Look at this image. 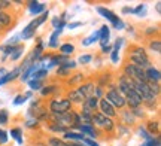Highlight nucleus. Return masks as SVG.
<instances>
[{
    "label": "nucleus",
    "mask_w": 161,
    "mask_h": 146,
    "mask_svg": "<svg viewBox=\"0 0 161 146\" xmlns=\"http://www.w3.org/2000/svg\"><path fill=\"white\" fill-rule=\"evenodd\" d=\"M98 42H100V46H106V45H109V39H110V29L109 25H106L103 24L100 30H98Z\"/></svg>",
    "instance_id": "dca6fc26"
},
{
    "label": "nucleus",
    "mask_w": 161,
    "mask_h": 146,
    "mask_svg": "<svg viewBox=\"0 0 161 146\" xmlns=\"http://www.w3.org/2000/svg\"><path fill=\"white\" fill-rule=\"evenodd\" d=\"M21 48H24V45L19 43V42H18V43H12V45H6L5 43V45H0V51L3 52L5 57H11L12 54L17 52L18 49H21Z\"/></svg>",
    "instance_id": "aec40b11"
},
{
    "label": "nucleus",
    "mask_w": 161,
    "mask_h": 146,
    "mask_svg": "<svg viewBox=\"0 0 161 146\" xmlns=\"http://www.w3.org/2000/svg\"><path fill=\"white\" fill-rule=\"evenodd\" d=\"M94 87H96L94 81H85L82 85H79V87L75 88V89L84 97V99H88V97H91L92 93H94Z\"/></svg>",
    "instance_id": "f8f14e48"
},
{
    "label": "nucleus",
    "mask_w": 161,
    "mask_h": 146,
    "mask_svg": "<svg viewBox=\"0 0 161 146\" xmlns=\"http://www.w3.org/2000/svg\"><path fill=\"white\" fill-rule=\"evenodd\" d=\"M140 146H161V139H160V137H154L152 140L143 142Z\"/></svg>",
    "instance_id": "e433bc0d"
},
{
    "label": "nucleus",
    "mask_w": 161,
    "mask_h": 146,
    "mask_svg": "<svg viewBox=\"0 0 161 146\" xmlns=\"http://www.w3.org/2000/svg\"><path fill=\"white\" fill-rule=\"evenodd\" d=\"M6 75V69L5 67H0V78H2V76H5Z\"/></svg>",
    "instance_id": "4d7b16f0"
},
{
    "label": "nucleus",
    "mask_w": 161,
    "mask_h": 146,
    "mask_svg": "<svg viewBox=\"0 0 161 146\" xmlns=\"http://www.w3.org/2000/svg\"><path fill=\"white\" fill-rule=\"evenodd\" d=\"M121 73L124 76H127L128 79L136 82H142V84H146V76H145V69L142 67H137V66H133L127 61H122V66H121Z\"/></svg>",
    "instance_id": "20e7f679"
},
{
    "label": "nucleus",
    "mask_w": 161,
    "mask_h": 146,
    "mask_svg": "<svg viewBox=\"0 0 161 146\" xmlns=\"http://www.w3.org/2000/svg\"><path fill=\"white\" fill-rule=\"evenodd\" d=\"M23 54H24V48H21V49H18L17 52H14L11 55V61H18V60L23 57Z\"/></svg>",
    "instance_id": "37998d69"
},
{
    "label": "nucleus",
    "mask_w": 161,
    "mask_h": 146,
    "mask_svg": "<svg viewBox=\"0 0 161 146\" xmlns=\"http://www.w3.org/2000/svg\"><path fill=\"white\" fill-rule=\"evenodd\" d=\"M24 95L27 97V100L31 99V97H33V91H25V93H24Z\"/></svg>",
    "instance_id": "6e6d98bb"
},
{
    "label": "nucleus",
    "mask_w": 161,
    "mask_h": 146,
    "mask_svg": "<svg viewBox=\"0 0 161 146\" xmlns=\"http://www.w3.org/2000/svg\"><path fill=\"white\" fill-rule=\"evenodd\" d=\"M125 55H139V57H149L148 52H146V49L143 46H140V45H136V43H133L130 46H127L125 49Z\"/></svg>",
    "instance_id": "f3484780"
},
{
    "label": "nucleus",
    "mask_w": 161,
    "mask_h": 146,
    "mask_svg": "<svg viewBox=\"0 0 161 146\" xmlns=\"http://www.w3.org/2000/svg\"><path fill=\"white\" fill-rule=\"evenodd\" d=\"M63 89H61V87L58 85V84H54V82H51V84H45V87L40 89V99H55V97H58L60 95V93H61Z\"/></svg>",
    "instance_id": "6e6552de"
},
{
    "label": "nucleus",
    "mask_w": 161,
    "mask_h": 146,
    "mask_svg": "<svg viewBox=\"0 0 161 146\" xmlns=\"http://www.w3.org/2000/svg\"><path fill=\"white\" fill-rule=\"evenodd\" d=\"M92 95H94L96 99H98V100L103 99V97H104V89L96 85V87H94V93H92Z\"/></svg>",
    "instance_id": "ea45409f"
},
{
    "label": "nucleus",
    "mask_w": 161,
    "mask_h": 146,
    "mask_svg": "<svg viewBox=\"0 0 161 146\" xmlns=\"http://www.w3.org/2000/svg\"><path fill=\"white\" fill-rule=\"evenodd\" d=\"M145 112H146V111H145L143 107H137V109L131 111V113L136 116V119H137V118H145Z\"/></svg>",
    "instance_id": "79ce46f5"
},
{
    "label": "nucleus",
    "mask_w": 161,
    "mask_h": 146,
    "mask_svg": "<svg viewBox=\"0 0 161 146\" xmlns=\"http://www.w3.org/2000/svg\"><path fill=\"white\" fill-rule=\"evenodd\" d=\"M82 143H84L85 146H100L97 140H92V139H88V137H84Z\"/></svg>",
    "instance_id": "a18cd8bd"
},
{
    "label": "nucleus",
    "mask_w": 161,
    "mask_h": 146,
    "mask_svg": "<svg viewBox=\"0 0 161 146\" xmlns=\"http://www.w3.org/2000/svg\"><path fill=\"white\" fill-rule=\"evenodd\" d=\"M145 130L148 131V134L152 136V137H160V121L158 119H149L146 121V125H145Z\"/></svg>",
    "instance_id": "4468645a"
},
{
    "label": "nucleus",
    "mask_w": 161,
    "mask_h": 146,
    "mask_svg": "<svg viewBox=\"0 0 161 146\" xmlns=\"http://www.w3.org/2000/svg\"><path fill=\"white\" fill-rule=\"evenodd\" d=\"M11 137L14 140H17L18 145H23L24 139H23V128L21 127H12L11 128Z\"/></svg>",
    "instance_id": "393cba45"
},
{
    "label": "nucleus",
    "mask_w": 161,
    "mask_h": 146,
    "mask_svg": "<svg viewBox=\"0 0 161 146\" xmlns=\"http://www.w3.org/2000/svg\"><path fill=\"white\" fill-rule=\"evenodd\" d=\"M51 24H52V27H55V29H57L58 24H60V18H58V17H52Z\"/></svg>",
    "instance_id": "3c124183"
},
{
    "label": "nucleus",
    "mask_w": 161,
    "mask_h": 146,
    "mask_svg": "<svg viewBox=\"0 0 161 146\" xmlns=\"http://www.w3.org/2000/svg\"><path fill=\"white\" fill-rule=\"evenodd\" d=\"M155 11H157V14H161V3L160 2L155 3Z\"/></svg>",
    "instance_id": "5fc2aeb1"
},
{
    "label": "nucleus",
    "mask_w": 161,
    "mask_h": 146,
    "mask_svg": "<svg viewBox=\"0 0 161 146\" xmlns=\"http://www.w3.org/2000/svg\"><path fill=\"white\" fill-rule=\"evenodd\" d=\"M98 30L97 31H94L91 36H88L85 39H82V46H90V45H94L96 42H98Z\"/></svg>",
    "instance_id": "c85d7f7f"
},
{
    "label": "nucleus",
    "mask_w": 161,
    "mask_h": 146,
    "mask_svg": "<svg viewBox=\"0 0 161 146\" xmlns=\"http://www.w3.org/2000/svg\"><path fill=\"white\" fill-rule=\"evenodd\" d=\"M48 17H49V11H45L43 14H40V15H37V17L33 19V21H30L25 27L23 29V31H21V35L18 36V39H23V41H29V39H33L36 36V31H37V29H39L42 24L45 23L46 19H48Z\"/></svg>",
    "instance_id": "f03ea898"
},
{
    "label": "nucleus",
    "mask_w": 161,
    "mask_h": 146,
    "mask_svg": "<svg viewBox=\"0 0 161 146\" xmlns=\"http://www.w3.org/2000/svg\"><path fill=\"white\" fill-rule=\"evenodd\" d=\"M121 116H119V121L121 124H124V125H127L128 128L130 127H134L136 124H137V119H136V116L131 113V111H128V109H124V111H121Z\"/></svg>",
    "instance_id": "ddd939ff"
},
{
    "label": "nucleus",
    "mask_w": 161,
    "mask_h": 146,
    "mask_svg": "<svg viewBox=\"0 0 161 146\" xmlns=\"http://www.w3.org/2000/svg\"><path fill=\"white\" fill-rule=\"evenodd\" d=\"M145 76H146V81L148 82H155V84H160V81H161V72H160V69L155 67L154 64L145 69Z\"/></svg>",
    "instance_id": "9b49d317"
},
{
    "label": "nucleus",
    "mask_w": 161,
    "mask_h": 146,
    "mask_svg": "<svg viewBox=\"0 0 161 146\" xmlns=\"http://www.w3.org/2000/svg\"><path fill=\"white\" fill-rule=\"evenodd\" d=\"M92 54H84V55H80L79 58H78V63H79L80 66H85V64H88V63H91L92 61Z\"/></svg>",
    "instance_id": "72a5a7b5"
},
{
    "label": "nucleus",
    "mask_w": 161,
    "mask_h": 146,
    "mask_svg": "<svg viewBox=\"0 0 161 146\" xmlns=\"http://www.w3.org/2000/svg\"><path fill=\"white\" fill-rule=\"evenodd\" d=\"M148 48H149L152 52H155V54L160 55V52H161V41H160V37L151 39V41L148 42Z\"/></svg>",
    "instance_id": "a878e982"
},
{
    "label": "nucleus",
    "mask_w": 161,
    "mask_h": 146,
    "mask_svg": "<svg viewBox=\"0 0 161 146\" xmlns=\"http://www.w3.org/2000/svg\"><path fill=\"white\" fill-rule=\"evenodd\" d=\"M21 76V70H19V67H15V69H12V72H8L5 76H2L0 78V87L2 85H5L8 82H14L15 79H18Z\"/></svg>",
    "instance_id": "6ab92c4d"
},
{
    "label": "nucleus",
    "mask_w": 161,
    "mask_h": 146,
    "mask_svg": "<svg viewBox=\"0 0 161 146\" xmlns=\"http://www.w3.org/2000/svg\"><path fill=\"white\" fill-rule=\"evenodd\" d=\"M104 99L115 107L116 112H121V111H124V109H127L125 99H124L122 94H119V91L116 89V87L115 88H108V91L104 93Z\"/></svg>",
    "instance_id": "423d86ee"
},
{
    "label": "nucleus",
    "mask_w": 161,
    "mask_h": 146,
    "mask_svg": "<svg viewBox=\"0 0 161 146\" xmlns=\"http://www.w3.org/2000/svg\"><path fill=\"white\" fill-rule=\"evenodd\" d=\"M46 109H48V112H49L51 115H60V113H66V112L72 111V109H73V105H72L66 97H61V99L55 97V99L48 100Z\"/></svg>",
    "instance_id": "39448f33"
},
{
    "label": "nucleus",
    "mask_w": 161,
    "mask_h": 146,
    "mask_svg": "<svg viewBox=\"0 0 161 146\" xmlns=\"http://www.w3.org/2000/svg\"><path fill=\"white\" fill-rule=\"evenodd\" d=\"M76 51V48L73 43H69V42H66V43H61L60 46H58V52L63 54V55H67V57H70L72 54Z\"/></svg>",
    "instance_id": "5701e85b"
},
{
    "label": "nucleus",
    "mask_w": 161,
    "mask_h": 146,
    "mask_svg": "<svg viewBox=\"0 0 161 146\" xmlns=\"http://www.w3.org/2000/svg\"><path fill=\"white\" fill-rule=\"evenodd\" d=\"M112 81H114V78H112V75L110 73H102V75H98L97 78H96V81H94V84L97 85V87L100 88H106V87H109L110 84H112Z\"/></svg>",
    "instance_id": "a211bd4d"
},
{
    "label": "nucleus",
    "mask_w": 161,
    "mask_h": 146,
    "mask_svg": "<svg viewBox=\"0 0 161 146\" xmlns=\"http://www.w3.org/2000/svg\"><path fill=\"white\" fill-rule=\"evenodd\" d=\"M137 131H139V134H140V137H142L145 142H146V140H152V139H154L152 136L148 134V131H146V130H145V127H142V125H139Z\"/></svg>",
    "instance_id": "f704fd0d"
},
{
    "label": "nucleus",
    "mask_w": 161,
    "mask_h": 146,
    "mask_svg": "<svg viewBox=\"0 0 161 146\" xmlns=\"http://www.w3.org/2000/svg\"><path fill=\"white\" fill-rule=\"evenodd\" d=\"M9 119H11V116H9V111L8 109H0V125H8L9 124Z\"/></svg>",
    "instance_id": "473e14b6"
},
{
    "label": "nucleus",
    "mask_w": 161,
    "mask_h": 146,
    "mask_svg": "<svg viewBox=\"0 0 161 146\" xmlns=\"http://www.w3.org/2000/svg\"><path fill=\"white\" fill-rule=\"evenodd\" d=\"M9 140V134H8V131L3 128H0V146L2 145H6Z\"/></svg>",
    "instance_id": "58836bf2"
},
{
    "label": "nucleus",
    "mask_w": 161,
    "mask_h": 146,
    "mask_svg": "<svg viewBox=\"0 0 161 146\" xmlns=\"http://www.w3.org/2000/svg\"><path fill=\"white\" fill-rule=\"evenodd\" d=\"M17 9H6V11L0 12V36L6 35L8 31H11L15 25L18 24V18L19 14H15Z\"/></svg>",
    "instance_id": "7ed1b4c3"
},
{
    "label": "nucleus",
    "mask_w": 161,
    "mask_h": 146,
    "mask_svg": "<svg viewBox=\"0 0 161 146\" xmlns=\"http://www.w3.org/2000/svg\"><path fill=\"white\" fill-rule=\"evenodd\" d=\"M9 8H12L11 0H0V12L6 11V9H9Z\"/></svg>",
    "instance_id": "a19ab883"
},
{
    "label": "nucleus",
    "mask_w": 161,
    "mask_h": 146,
    "mask_svg": "<svg viewBox=\"0 0 161 146\" xmlns=\"http://www.w3.org/2000/svg\"><path fill=\"white\" fill-rule=\"evenodd\" d=\"M146 37H149V41L151 39H155V37H160V29L158 27H154V25H151V27H148V29L145 30V33H143Z\"/></svg>",
    "instance_id": "7c9ffc66"
},
{
    "label": "nucleus",
    "mask_w": 161,
    "mask_h": 146,
    "mask_svg": "<svg viewBox=\"0 0 161 146\" xmlns=\"http://www.w3.org/2000/svg\"><path fill=\"white\" fill-rule=\"evenodd\" d=\"M46 130H49L51 133H57V134H64L66 131H69L67 128L61 127L60 124L54 122V121H49V122H46Z\"/></svg>",
    "instance_id": "b1692460"
},
{
    "label": "nucleus",
    "mask_w": 161,
    "mask_h": 146,
    "mask_svg": "<svg viewBox=\"0 0 161 146\" xmlns=\"http://www.w3.org/2000/svg\"><path fill=\"white\" fill-rule=\"evenodd\" d=\"M85 136L80 134L79 131H66L63 134V140H70V142H79V140H84Z\"/></svg>",
    "instance_id": "4be33fe9"
},
{
    "label": "nucleus",
    "mask_w": 161,
    "mask_h": 146,
    "mask_svg": "<svg viewBox=\"0 0 161 146\" xmlns=\"http://www.w3.org/2000/svg\"><path fill=\"white\" fill-rule=\"evenodd\" d=\"M122 14H133V8H130V6H124V8H122Z\"/></svg>",
    "instance_id": "864d4df0"
},
{
    "label": "nucleus",
    "mask_w": 161,
    "mask_h": 146,
    "mask_svg": "<svg viewBox=\"0 0 161 146\" xmlns=\"http://www.w3.org/2000/svg\"><path fill=\"white\" fill-rule=\"evenodd\" d=\"M27 84H29L30 89H35V91H40L45 87V81H39V79H29Z\"/></svg>",
    "instance_id": "c756f323"
},
{
    "label": "nucleus",
    "mask_w": 161,
    "mask_h": 146,
    "mask_svg": "<svg viewBox=\"0 0 161 146\" xmlns=\"http://www.w3.org/2000/svg\"><path fill=\"white\" fill-rule=\"evenodd\" d=\"M118 60H119L118 51H114V49H112V52H110V61H112L114 64H116V63H118Z\"/></svg>",
    "instance_id": "49530a36"
},
{
    "label": "nucleus",
    "mask_w": 161,
    "mask_h": 146,
    "mask_svg": "<svg viewBox=\"0 0 161 146\" xmlns=\"http://www.w3.org/2000/svg\"><path fill=\"white\" fill-rule=\"evenodd\" d=\"M25 6L29 8V11L31 15H40L45 11H48V6L46 3H42V2H37V0H30V2H25Z\"/></svg>",
    "instance_id": "9d476101"
},
{
    "label": "nucleus",
    "mask_w": 161,
    "mask_h": 146,
    "mask_svg": "<svg viewBox=\"0 0 161 146\" xmlns=\"http://www.w3.org/2000/svg\"><path fill=\"white\" fill-rule=\"evenodd\" d=\"M98 112H100L103 116L109 118V119H114V121L118 118V112L115 111V107L110 105V103L104 99V97L98 100Z\"/></svg>",
    "instance_id": "1a4fd4ad"
},
{
    "label": "nucleus",
    "mask_w": 161,
    "mask_h": 146,
    "mask_svg": "<svg viewBox=\"0 0 161 146\" xmlns=\"http://www.w3.org/2000/svg\"><path fill=\"white\" fill-rule=\"evenodd\" d=\"M114 29H115V30H124V29H125V23H124L122 19H119L116 24H114Z\"/></svg>",
    "instance_id": "09e8293b"
},
{
    "label": "nucleus",
    "mask_w": 161,
    "mask_h": 146,
    "mask_svg": "<svg viewBox=\"0 0 161 146\" xmlns=\"http://www.w3.org/2000/svg\"><path fill=\"white\" fill-rule=\"evenodd\" d=\"M24 127L29 130H37L40 127V122L37 119H33V118H27L25 122H24Z\"/></svg>",
    "instance_id": "2f4dec72"
},
{
    "label": "nucleus",
    "mask_w": 161,
    "mask_h": 146,
    "mask_svg": "<svg viewBox=\"0 0 161 146\" xmlns=\"http://www.w3.org/2000/svg\"><path fill=\"white\" fill-rule=\"evenodd\" d=\"M122 43H124V39H122V37H116V41H115V43H114L112 49L119 52V49H121V46H122Z\"/></svg>",
    "instance_id": "c03bdc74"
},
{
    "label": "nucleus",
    "mask_w": 161,
    "mask_h": 146,
    "mask_svg": "<svg viewBox=\"0 0 161 146\" xmlns=\"http://www.w3.org/2000/svg\"><path fill=\"white\" fill-rule=\"evenodd\" d=\"M67 146H85L82 142H67Z\"/></svg>",
    "instance_id": "603ef678"
},
{
    "label": "nucleus",
    "mask_w": 161,
    "mask_h": 146,
    "mask_svg": "<svg viewBox=\"0 0 161 146\" xmlns=\"http://www.w3.org/2000/svg\"><path fill=\"white\" fill-rule=\"evenodd\" d=\"M130 133V128L124 125V124H119L118 127H116V136H124V134H128Z\"/></svg>",
    "instance_id": "c9c22d12"
},
{
    "label": "nucleus",
    "mask_w": 161,
    "mask_h": 146,
    "mask_svg": "<svg viewBox=\"0 0 161 146\" xmlns=\"http://www.w3.org/2000/svg\"><path fill=\"white\" fill-rule=\"evenodd\" d=\"M100 49H102V54L112 52V45H106V46H100Z\"/></svg>",
    "instance_id": "8fccbe9b"
},
{
    "label": "nucleus",
    "mask_w": 161,
    "mask_h": 146,
    "mask_svg": "<svg viewBox=\"0 0 161 146\" xmlns=\"http://www.w3.org/2000/svg\"><path fill=\"white\" fill-rule=\"evenodd\" d=\"M80 25H84V23H82V21H78V23H67V29H69V30H73V29H78V27H80Z\"/></svg>",
    "instance_id": "de8ad7c7"
},
{
    "label": "nucleus",
    "mask_w": 161,
    "mask_h": 146,
    "mask_svg": "<svg viewBox=\"0 0 161 146\" xmlns=\"http://www.w3.org/2000/svg\"><path fill=\"white\" fill-rule=\"evenodd\" d=\"M46 143H48V146H67V142L63 140V139H60V137H57V136L48 137V139H46Z\"/></svg>",
    "instance_id": "bb28decb"
},
{
    "label": "nucleus",
    "mask_w": 161,
    "mask_h": 146,
    "mask_svg": "<svg viewBox=\"0 0 161 146\" xmlns=\"http://www.w3.org/2000/svg\"><path fill=\"white\" fill-rule=\"evenodd\" d=\"M85 81H86V76L84 75L82 72H73V73L63 82V85H64V88H66V91H67V89H75V88H78Z\"/></svg>",
    "instance_id": "0eeeda50"
},
{
    "label": "nucleus",
    "mask_w": 161,
    "mask_h": 146,
    "mask_svg": "<svg viewBox=\"0 0 161 146\" xmlns=\"http://www.w3.org/2000/svg\"><path fill=\"white\" fill-rule=\"evenodd\" d=\"M75 70H70V69H66V67H63V66H58L57 69H55V76H58V78H63V79H67L72 73H73Z\"/></svg>",
    "instance_id": "cd10ccee"
},
{
    "label": "nucleus",
    "mask_w": 161,
    "mask_h": 146,
    "mask_svg": "<svg viewBox=\"0 0 161 146\" xmlns=\"http://www.w3.org/2000/svg\"><path fill=\"white\" fill-rule=\"evenodd\" d=\"M51 121L60 124L61 127L67 128L69 131H72L73 128H78L80 124L79 119V111L72 109V111L66 112V113H60V115H51Z\"/></svg>",
    "instance_id": "f257e3e1"
},
{
    "label": "nucleus",
    "mask_w": 161,
    "mask_h": 146,
    "mask_svg": "<svg viewBox=\"0 0 161 146\" xmlns=\"http://www.w3.org/2000/svg\"><path fill=\"white\" fill-rule=\"evenodd\" d=\"M61 33H63V30H60V29H55L52 31V35L49 36V41H48V48L49 49H58V46H60L58 37L61 36Z\"/></svg>",
    "instance_id": "412c9836"
},
{
    "label": "nucleus",
    "mask_w": 161,
    "mask_h": 146,
    "mask_svg": "<svg viewBox=\"0 0 161 146\" xmlns=\"http://www.w3.org/2000/svg\"><path fill=\"white\" fill-rule=\"evenodd\" d=\"M97 12L100 14V15H102V17L106 18L108 21H110V23H112V25H114V24H116L121 19V18L116 15L115 12H112L110 9L104 8V6H98V8H97Z\"/></svg>",
    "instance_id": "2eb2a0df"
},
{
    "label": "nucleus",
    "mask_w": 161,
    "mask_h": 146,
    "mask_svg": "<svg viewBox=\"0 0 161 146\" xmlns=\"http://www.w3.org/2000/svg\"><path fill=\"white\" fill-rule=\"evenodd\" d=\"M27 101V97L24 95V94H18L17 97L14 99V106H21V105H24Z\"/></svg>",
    "instance_id": "4c0bfd02"
}]
</instances>
